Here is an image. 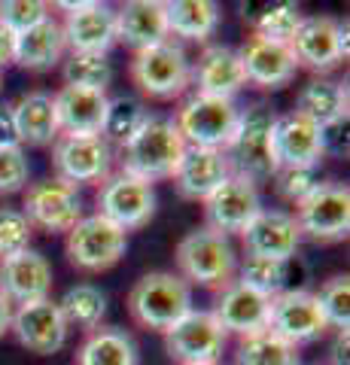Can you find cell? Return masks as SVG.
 <instances>
[{
  "label": "cell",
  "mask_w": 350,
  "mask_h": 365,
  "mask_svg": "<svg viewBox=\"0 0 350 365\" xmlns=\"http://www.w3.org/2000/svg\"><path fill=\"white\" fill-rule=\"evenodd\" d=\"M225 344H229V335L222 332L217 317L210 311H195V307L165 332L168 356L180 365L220 362Z\"/></svg>",
  "instance_id": "obj_12"
},
{
  "label": "cell",
  "mask_w": 350,
  "mask_h": 365,
  "mask_svg": "<svg viewBox=\"0 0 350 365\" xmlns=\"http://www.w3.org/2000/svg\"><path fill=\"white\" fill-rule=\"evenodd\" d=\"M235 365H299V347H292L271 329H262L238 338Z\"/></svg>",
  "instance_id": "obj_33"
},
{
  "label": "cell",
  "mask_w": 350,
  "mask_h": 365,
  "mask_svg": "<svg viewBox=\"0 0 350 365\" xmlns=\"http://www.w3.org/2000/svg\"><path fill=\"white\" fill-rule=\"evenodd\" d=\"M296 225L302 237L317 244H338L350 232V189L344 182H320L302 204H296Z\"/></svg>",
  "instance_id": "obj_8"
},
{
  "label": "cell",
  "mask_w": 350,
  "mask_h": 365,
  "mask_svg": "<svg viewBox=\"0 0 350 365\" xmlns=\"http://www.w3.org/2000/svg\"><path fill=\"white\" fill-rule=\"evenodd\" d=\"M131 83L146 98H155V101L180 98L192 86V61L180 43L174 40L155 43L150 49L134 52Z\"/></svg>",
  "instance_id": "obj_6"
},
{
  "label": "cell",
  "mask_w": 350,
  "mask_h": 365,
  "mask_svg": "<svg viewBox=\"0 0 350 365\" xmlns=\"http://www.w3.org/2000/svg\"><path fill=\"white\" fill-rule=\"evenodd\" d=\"M107 95L95 88L61 86L52 95L55 116H58L61 134H101L107 116Z\"/></svg>",
  "instance_id": "obj_25"
},
{
  "label": "cell",
  "mask_w": 350,
  "mask_h": 365,
  "mask_svg": "<svg viewBox=\"0 0 350 365\" xmlns=\"http://www.w3.org/2000/svg\"><path fill=\"white\" fill-rule=\"evenodd\" d=\"M21 213H25L31 228H43L49 235H67L83 220V195L76 186L58 177H43L28 186Z\"/></svg>",
  "instance_id": "obj_9"
},
{
  "label": "cell",
  "mask_w": 350,
  "mask_h": 365,
  "mask_svg": "<svg viewBox=\"0 0 350 365\" xmlns=\"http://www.w3.org/2000/svg\"><path fill=\"white\" fill-rule=\"evenodd\" d=\"M58 311L64 317L67 329L95 332L107 314V295L101 292L95 283H76V287H71L58 299Z\"/></svg>",
  "instance_id": "obj_32"
},
{
  "label": "cell",
  "mask_w": 350,
  "mask_h": 365,
  "mask_svg": "<svg viewBox=\"0 0 350 365\" xmlns=\"http://www.w3.org/2000/svg\"><path fill=\"white\" fill-rule=\"evenodd\" d=\"M125 250H128V235L98 213L83 216L64 237V253L71 259V265L88 274H101L119 265Z\"/></svg>",
  "instance_id": "obj_7"
},
{
  "label": "cell",
  "mask_w": 350,
  "mask_h": 365,
  "mask_svg": "<svg viewBox=\"0 0 350 365\" xmlns=\"http://www.w3.org/2000/svg\"><path fill=\"white\" fill-rule=\"evenodd\" d=\"M299 67L314 73H329L341 61H347V25L332 16H308L302 19L296 37L289 40Z\"/></svg>",
  "instance_id": "obj_13"
},
{
  "label": "cell",
  "mask_w": 350,
  "mask_h": 365,
  "mask_svg": "<svg viewBox=\"0 0 350 365\" xmlns=\"http://www.w3.org/2000/svg\"><path fill=\"white\" fill-rule=\"evenodd\" d=\"M241 122V107L225 98L210 95H192L177 110V131L183 134L186 146H198V150H220L225 153L232 143L235 131Z\"/></svg>",
  "instance_id": "obj_5"
},
{
  "label": "cell",
  "mask_w": 350,
  "mask_h": 365,
  "mask_svg": "<svg viewBox=\"0 0 350 365\" xmlns=\"http://www.w3.org/2000/svg\"><path fill=\"white\" fill-rule=\"evenodd\" d=\"M205 365H220V362H205Z\"/></svg>",
  "instance_id": "obj_48"
},
{
  "label": "cell",
  "mask_w": 350,
  "mask_h": 365,
  "mask_svg": "<svg viewBox=\"0 0 350 365\" xmlns=\"http://www.w3.org/2000/svg\"><path fill=\"white\" fill-rule=\"evenodd\" d=\"M116 40L131 46L134 52L171 40L162 0H128V4H122L116 9Z\"/></svg>",
  "instance_id": "obj_26"
},
{
  "label": "cell",
  "mask_w": 350,
  "mask_h": 365,
  "mask_svg": "<svg viewBox=\"0 0 350 365\" xmlns=\"http://www.w3.org/2000/svg\"><path fill=\"white\" fill-rule=\"evenodd\" d=\"M16 43H19L16 34L9 31L6 25H0V67L16 61Z\"/></svg>",
  "instance_id": "obj_44"
},
{
  "label": "cell",
  "mask_w": 350,
  "mask_h": 365,
  "mask_svg": "<svg viewBox=\"0 0 350 365\" xmlns=\"http://www.w3.org/2000/svg\"><path fill=\"white\" fill-rule=\"evenodd\" d=\"M326 155V137L311 119L284 113L274 119V158L277 168H320Z\"/></svg>",
  "instance_id": "obj_20"
},
{
  "label": "cell",
  "mask_w": 350,
  "mask_h": 365,
  "mask_svg": "<svg viewBox=\"0 0 350 365\" xmlns=\"http://www.w3.org/2000/svg\"><path fill=\"white\" fill-rule=\"evenodd\" d=\"M52 292V265L37 250H21V253L0 262V295L9 304H28L49 299Z\"/></svg>",
  "instance_id": "obj_18"
},
{
  "label": "cell",
  "mask_w": 350,
  "mask_h": 365,
  "mask_svg": "<svg viewBox=\"0 0 350 365\" xmlns=\"http://www.w3.org/2000/svg\"><path fill=\"white\" fill-rule=\"evenodd\" d=\"M277 186V195L289 204H302L320 186V168H277V174L271 177Z\"/></svg>",
  "instance_id": "obj_39"
},
{
  "label": "cell",
  "mask_w": 350,
  "mask_h": 365,
  "mask_svg": "<svg viewBox=\"0 0 350 365\" xmlns=\"http://www.w3.org/2000/svg\"><path fill=\"white\" fill-rule=\"evenodd\" d=\"M31 235H34V228L25 220V213L16 207H0V262L28 250Z\"/></svg>",
  "instance_id": "obj_40"
},
{
  "label": "cell",
  "mask_w": 350,
  "mask_h": 365,
  "mask_svg": "<svg viewBox=\"0 0 350 365\" xmlns=\"http://www.w3.org/2000/svg\"><path fill=\"white\" fill-rule=\"evenodd\" d=\"M262 210V195L259 186L238 174H232L222 186L205 201V220L207 228L220 235H241L247 225L256 220V213Z\"/></svg>",
  "instance_id": "obj_16"
},
{
  "label": "cell",
  "mask_w": 350,
  "mask_h": 365,
  "mask_svg": "<svg viewBox=\"0 0 350 365\" xmlns=\"http://www.w3.org/2000/svg\"><path fill=\"white\" fill-rule=\"evenodd\" d=\"M9 323H13V304L0 295V338L9 332Z\"/></svg>",
  "instance_id": "obj_46"
},
{
  "label": "cell",
  "mask_w": 350,
  "mask_h": 365,
  "mask_svg": "<svg viewBox=\"0 0 350 365\" xmlns=\"http://www.w3.org/2000/svg\"><path fill=\"white\" fill-rule=\"evenodd\" d=\"M146 119H150V110L140 98H131V95H119V98H110L107 101V116H104V128H101V137L113 146H125L134 134H138Z\"/></svg>",
  "instance_id": "obj_34"
},
{
  "label": "cell",
  "mask_w": 350,
  "mask_h": 365,
  "mask_svg": "<svg viewBox=\"0 0 350 365\" xmlns=\"http://www.w3.org/2000/svg\"><path fill=\"white\" fill-rule=\"evenodd\" d=\"M113 150L101 134H58L52 143L55 177L80 189L83 182H104L110 177Z\"/></svg>",
  "instance_id": "obj_10"
},
{
  "label": "cell",
  "mask_w": 350,
  "mask_h": 365,
  "mask_svg": "<svg viewBox=\"0 0 350 365\" xmlns=\"http://www.w3.org/2000/svg\"><path fill=\"white\" fill-rule=\"evenodd\" d=\"M168 37L205 43L220 28V4L213 0H174L165 4Z\"/></svg>",
  "instance_id": "obj_30"
},
{
  "label": "cell",
  "mask_w": 350,
  "mask_h": 365,
  "mask_svg": "<svg viewBox=\"0 0 350 365\" xmlns=\"http://www.w3.org/2000/svg\"><path fill=\"white\" fill-rule=\"evenodd\" d=\"M13 116H16L19 143L49 146V143H55V137L61 134L49 91H25L13 104Z\"/></svg>",
  "instance_id": "obj_29"
},
{
  "label": "cell",
  "mask_w": 350,
  "mask_h": 365,
  "mask_svg": "<svg viewBox=\"0 0 350 365\" xmlns=\"http://www.w3.org/2000/svg\"><path fill=\"white\" fill-rule=\"evenodd\" d=\"M229 177H232V165L225 158V153L186 146V153L180 158L171 180L186 201H207Z\"/></svg>",
  "instance_id": "obj_22"
},
{
  "label": "cell",
  "mask_w": 350,
  "mask_h": 365,
  "mask_svg": "<svg viewBox=\"0 0 350 365\" xmlns=\"http://www.w3.org/2000/svg\"><path fill=\"white\" fill-rule=\"evenodd\" d=\"M238 55H241L247 83H253L256 88H265V91L289 86L299 71L289 43H274V40L256 37V34L241 46Z\"/></svg>",
  "instance_id": "obj_21"
},
{
  "label": "cell",
  "mask_w": 350,
  "mask_h": 365,
  "mask_svg": "<svg viewBox=\"0 0 350 365\" xmlns=\"http://www.w3.org/2000/svg\"><path fill=\"white\" fill-rule=\"evenodd\" d=\"M67 9L61 21L64 40L71 52L83 55H107L116 43V9L98 0H86V4H58Z\"/></svg>",
  "instance_id": "obj_15"
},
{
  "label": "cell",
  "mask_w": 350,
  "mask_h": 365,
  "mask_svg": "<svg viewBox=\"0 0 350 365\" xmlns=\"http://www.w3.org/2000/svg\"><path fill=\"white\" fill-rule=\"evenodd\" d=\"M244 250L253 256L268 259H284L289 262L302 247V232L296 225V216L287 210H259L256 220L241 232Z\"/></svg>",
  "instance_id": "obj_23"
},
{
  "label": "cell",
  "mask_w": 350,
  "mask_h": 365,
  "mask_svg": "<svg viewBox=\"0 0 350 365\" xmlns=\"http://www.w3.org/2000/svg\"><path fill=\"white\" fill-rule=\"evenodd\" d=\"M64 52H67V40L61 21L46 16L25 34H19L16 64L25 67V71H52L58 61H64Z\"/></svg>",
  "instance_id": "obj_28"
},
{
  "label": "cell",
  "mask_w": 350,
  "mask_h": 365,
  "mask_svg": "<svg viewBox=\"0 0 350 365\" xmlns=\"http://www.w3.org/2000/svg\"><path fill=\"white\" fill-rule=\"evenodd\" d=\"M76 365H140V350L122 329H95L76 350Z\"/></svg>",
  "instance_id": "obj_31"
},
{
  "label": "cell",
  "mask_w": 350,
  "mask_h": 365,
  "mask_svg": "<svg viewBox=\"0 0 350 365\" xmlns=\"http://www.w3.org/2000/svg\"><path fill=\"white\" fill-rule=\"evenodd\" d=\"M302 19L304 16H302L299 4L280 0V4H271V6H265L262 13L256 16L253 34H256V37H265V40H274V43H289L292 37H296Z\"/></svg>",
  "instance_id": "obj_37"
},
{
  "label": "cell",
  "mask_w": 350,
  "mask_h": 365,
  "mask_svg": "<svg viewBox=\"0 0 350 365\" xmlns=\"http://www.w3.org/2000/svg\"><path fill=\"white\" fill-rule=\"evenodd\" d=\"M31 165L21 146H0V195H16L28 186Z\"/></svg>",
  "instance_id": "obj_42"
},
{
  "label": "cell",
  "mask_w": 350,
  "mask_h": 365,
  "mask_svg": "<svg viewBox=\"0 0 350 365\" xmlns=\"http://www.w3.org/2000/svg\"><path fill=\"white\" fill-rule=\"evenodd\" d=\"M46 16L52 13H49V4H43V0H0V25H6L16 37Z\"/></svg>",
  "instance_id": "obj_41"
},
{
  "label": "cell",
  "mask_w": 350,
  "mask_h": 365,
  "mask_svg": "<svg viewBox=\"0 0 350 365\" xmlns=\"http://www.w3.org/2000/svg\"><path fill=\"white\" fill-rule=\"evenodd\" d=\"M268 329L284 341H289L292 347L311 344L317 341L326 329V317L323 307L317 302V292L308 289H284L280 295L271 299V317H268Z\"/></svg>",
  "instance_id": "obj_14"
},
{
  "label": "cell",
  "mask_w": 350,
  "mask_h": 365,
  "mask_svg": "<svg viewBox=\"0 0 350 365\" xmlns=\"http://www.w3.org/2000/svg\"><path fill=\"white\" fill-rule=\"evenodd\" d=\"M0 88H4V67H0Z\"/></svg>",
  "instance_id": "obj_47"
},
{
  "label": "cell",
  "mask_w": 350,
  "mask_h": 365,
  "mask_svg": "<svg viewBox=\"0 0 350 365\" xmlns=\"http://www.w3.org/2000/svg\"><path fill=\"white\" fill-rule=\"evenodd\" d=\"M64 86H76V88H95V91H107L113 83V64L107 55H83V52H71L64 58Z\"/></svg>",
  "instance_id": "obj_36"
},
{
  "label": "cell",
  "mask_w": 350,
  "mask_h": 365,
  "mask_svg": "<svg viewBox=\"0 0 350 365\" xmlns=\"http://www.w3.org/2000/svg\"><path fill=\"white\" fill-rule=\"evenodd\" d=\"M186 153V140L177 131L174 119L150 116L146 125L122 146V174H131L143 182L171 180Z\"/></svg>",
  "instance_id": "obj_1"
},
{
  "label": "cell",
  "mask_w": 350,
  "mask_h": 365,
  "mask_svg": "<svg viewBox=\"0 0 350 365\" xmlns=\"http://www.w3.org/2000/svg\"><path fill=\"white\" fill-rule=\"evenodd\" d=\"M128 311L138 326L165 335L192 311V287L174 271H150L131 287Z\"/></svg>",
  "instance_id": "obj_4"
},
{
  "label": "cell",
  "mask_w": 350,
  "mask_h": 365,
  "mask_svg": "<svg viewBox=\"0 0 350 365\" xmlns=\"http://www.w3.org/2000/svg\"><path fill=\"white\" fill-rule=\"evenodd\" d=\"M287 277H289V262L253 256V253L238 259V274H235V280L247 283V287H253L256 292L268 295V299H274V295L287 289Z\"/></svg>",
  "instance_id": "obj_35"
},
{
  "label": "cell",
  "mask_w": 350,
  "mask_h": 365,
  "mask_svg": "<svg viewBox=\"0 0 350 365\" xmlns=\"http://www.w3.org/2000/svg\"><path fill=\"white\" fill-rule=\"evenodd\" d=\"M317 302L323 307L326 326L332 329H350V277L347 274H335L320 287Z\"/></svg>",
  "instance_id": "obj_38"
},
{
  "label": "cell",
  "mask_w": 350,
  "mask_h": 365,
  "mask_svg": "<svg viewBox=\"0 0 350 365\" xmlns=\"http://www.w3.org/2000/svg\"><path fill=\"white\" fill-rule=\"evenodd\" d=\"M177 274L189 287H205V289H225L235 283L238 274V250L232 241L213 228H195L183 241L177 244Z\"/></svg>",
  "instance_id": "obj_2"
},
{
  "label": "cell",
  "mask_w": 350,
  "mask_h": 365,
  "mask_svg": "<svg viewBox=\"0 0 350 365\" xmlns=\"http://www.w3.org/2000/svg\"><path fill=\"white\" fill-rule=\"evenodd\" d=\"M332 365H347V329L335 335V344H332Z\"/></svg>",
  "instance_id": "obj_45"
},
{
  "label": "cell",
  "mask_w": 350,
  "mask_h": 365,
  "mask_svg": "<svg viewBox=\"0 0 350 365\" xmlns=\"http://www.w3.org/2000/svg\"><path fill=\"white\" fill-rule=\"evenodd\" d=\"M0 146H21L19 131H16L13 104H0Z\"/></svg>",
  "instance_id": "obj_43"
},
{
  "label": "cell",
  "mask_w": 350,
  "mask_h": 365,
  "mask_svg": "<svg viewBox=\"0 0 350 365\" xmlns=\"http://www.w3.org/2000/svg\"><path fill=\"white\" fill-rule=\"evenodd\" d=\"M292 113H299V116L311 119L317 128L329 131L335 125L347 122V86L335 83L329 76H314L302 86Z\"/></svg>",
  "instance_id": "obj_27"
},
{
  "label": "cell",
  "mask_w": 350,
  "mask_h": 365,
  "mask_svg": "<svg viewBox=\"0 0 350 365\" xmlns=\"http://www.w3.org/2000/svg\"><path fill=\"white\" fill-rule=\"evenodd\" d=\"M274 119L277 113L268 104H253L241 110V122L235 131L225 158L232 165V174H238L250 182H265L277 174L274 158Z\"/></svg>",
  "instance_id": "obj_3"
},
{
  "label": "cell",
  "mask_w": 350,
  "mask_h": 365,
  "mask_svg": "<svg viewBox=\"0 0 350 365\" xmlns=\"http://www.w3.org/2000/svg\"><path fill=\"white\" fill-rule=\"evenodd\" d=\"M192 83L198 86V95L235 101V95L247 86L238 49L222 46V43L205 46V52H201L198 61L192 64Z\"/></svg>",
  "instance_id": "obj_24"
},
{
  "label": "cell",
  "mask_w": 350,
  "mask_h": 365,
  "mask_svg": "<svg viewBox=\"0 0 350 365\" xmlns=\"http://www.w3.org/2000/svg\"><path fill=\"white\" fill-rule=\"evenodd\" d=\"M9 332L19 338L21 347H28L37 356H52L67 344V323L58 311V302L52 299H40V302H28L19 304L13 311V323Z\"/></svg>",
  "instance_id": "obj_17"
},
{
  "label": "cell",
  "mask_w": 350,
  "mask_h": 365,
  "mask_svg": "<svg viewBox=\"0 0 350 365\" xmlns=\"http://www.w3.org/2000/svg\"><path fill=\"white\" fill-rule=\"evenodd\" d=\"M98 216L122 232L143 228L155 216V189L131 174H110L98 189Z\"/></svg>",
  "instance_id": "obj_11"
},
{
  "label": "cell",
  "mask_w": 350,
  "mask_h": 365,
  "mask_svg": "<svg viewBox=\"0 0 350 365\" xmlns=\"http://www.w3.org/2000/svg\"><path fill=\"white\" fill-rule=\"evenodd\" d=\"M213 317L222 326L225 335H253L268 329V317H271V299L262 292H256L253 287L235 280L225 289H220V299L213 304Z\"/></svg>",
  "instance_id": "obj_19"
}]
</instances>
